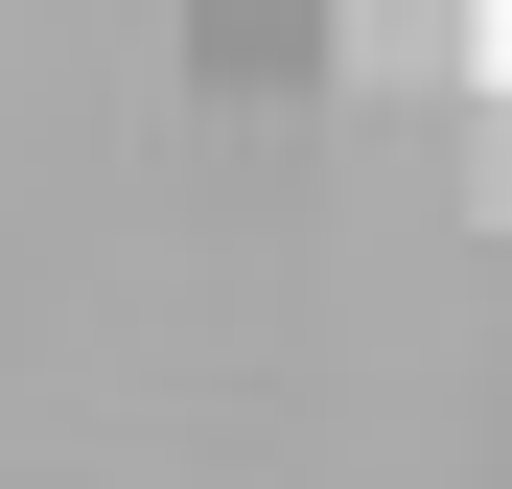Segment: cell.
Listing matches in <instances>:
<instances>
[{
    "mask_svg": "<svg viewBox=\"0 0 512 489\" xmlns=\"http://www.w3.org/2000/svg\"><path fill=\"white\" fill-rule=\"evenodd\" d=\"M303 24H350L373 70H466V94L512 117V0H303Z\"/></svg>",
    "mask_w": 512,
    "mask_h": 489,
    "instance_id": "6da1fadb",
    "label": "cell"
}]
</instances>
